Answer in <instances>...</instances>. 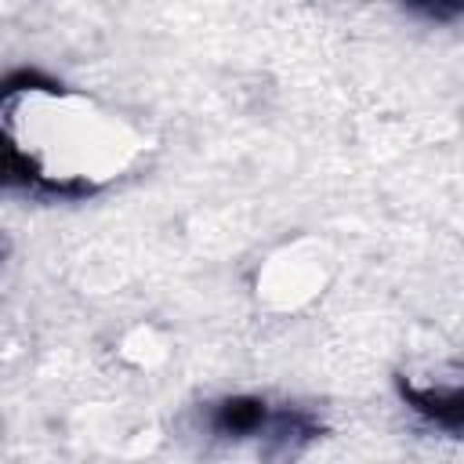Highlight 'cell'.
Wrapping results in <instances>:
<instances>
[{
    "label": "cell",
    "mask_w": 464,
    "mask_h": 464,
    "mask_svg": "<svg viewBox=\"0 0 464 464\" xmlns=\"http://www.w3.org/2000/svg\"><path fill=\"white\" fill-rule=\"evenodd\" d=\"M261 420H265V402H246V399L225 402L218 413V428L228 435H246V431L261 428Z\"/></svg>",
    "instance_id": "cell-1"
},
{
    "label": "cell",
    "mask_w": 464,
    "mask_h": 464,
    "mask_svg": "<svg viewBox=\"0 0 464 464\" xmlns=\"http://www.w3.org/2000/svg\"><path fill=\"white\" fill-rule=\"evenodd\" d=\"M410 4L428 11V14H435V18H453L460 11V0H410Z\"/></svg>",
    "instance_id": "cell-2"
}]
</instances>
